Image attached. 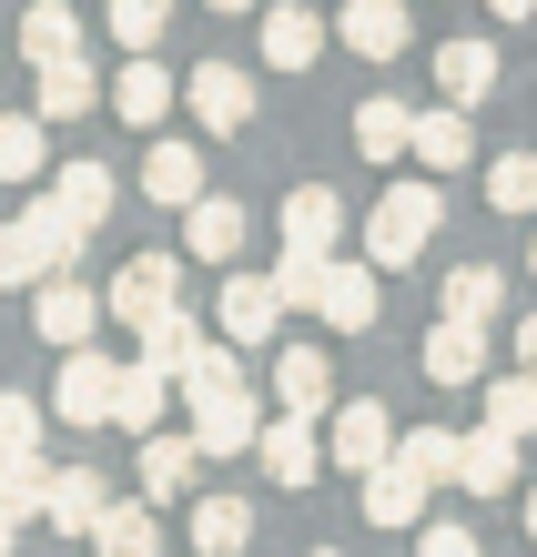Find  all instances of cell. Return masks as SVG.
Returning a JSON list of instances; mask_svg holds the SVG:
<instances>
[{"instance_id": "34", "label": "cell", "mask_w": 537, "mask_h": 557, "mask_svg": "<svg viewBox=\"0 0 537 557\" xmlns=\"http://www.w3.org/2000/svg\"><path fill=\"white\" fill-rule=\"evenodd\" d=\"M193 345H204L193 305H173V314H152V324H143V366H162L173 385H183V366H193Z\"/></svg>"}, {"instance_id": "50", "label": "cell", "mask_w": 537, "mask_h": 557, "mask_svg": "<svg viewBox=\"0 0 537 557\" xmlns=\"http://www.w3.org/2000/svg\"><path fill=\"white\" fill-rule=\"evenodd\" d=\"M315 557H345V547H315Z\"/></svg>"}, {"instance_id": "46", "label": "cell", "mask_w": 537, "mask_h": 557, "mask_svg": "<svg viewBox=\"0 0 537 557\" xmlns=\"http://www.w3.org/2000/svg\"><path fill=\"white\" fill-rule=\"evenodd\" d=\"M487 11H497V21H527V11H537V0H487Z\"/></svg>"}, {"instance_id": "44", "label": "cell", "mask_w": 537, "mask_h": 557, "mask_svg": "<svg viewBox=\"0 0 537 557\" xmlns=\"http://www.w3.org/2000/svg\"><path fill=\"white\" fill-rule=\"evenodd\" d=\"M416 557H487V547H477V528H447V517H426V528H416Z\"/></svg>"}, {"instance_id": "23", "label": "cell", "mask_w": 537, "mask_h": 557, "mask_svg": "<svg viewBox=\"0 0 537 557\" xmlns=\"http://www.w3.org/2000/svg\"><path fill=\"white\" fill-rule=\"evenodd\" d=\"M274 396H284V416H334V366L315 345H284L274 355Z\"/></svg>"}, {"instance_id": "4", "label": "cell", "mask_w": 537, "mask_h": 557, "mask_svg": "<svg viewBox=\"0 0 537 557\" xmlns=\"http://www.w3.org/2000/svg\"><path fill=\"white\" fill-rule=\"evenodd\" d=\"M112 396H122V366H112L102 345L61 355V375H51V416L61 425H112Z\"/></svg>"}, {"instance_id": "37", "label": "cell", "mask_w": 537, "mask_h": 557, "mask_svg": "<svg viewBox=\"0 0 537 557\" xmlns=\"http://www.w3.org/2000/svg\"><path fill=\"white\" fill-rule=\"evenodd\" d=\"M51 476L61 467H41V456H0V507H11L21 528H30V517H51Z\"/></svg>"}, {"instance_id": "41", "label": "cell", "mask_w": 537, "mask_h": 557, "mask_svg": "<svg viewBox=\"0 0 537 557\" xmlns=\"http://www.w3.org/2000/svg\"><path fill=\"white\" fill-rule=\"evenodd\" d=\"M395 456H406L426 486H447V476H456V436H447V425H406V436H395Z\"/></svg>"}, {"instance_id": "2", "label": "cell", "mask_w": 537, "mask_h": 557, "mask_svg": "<svg viewBox=\"0 0 537 557\" xmlns=\"http://www.w3.org/2000/svg\"><path fill=\"white\" fill-rule=\"evenodd\" d=\"M436 213H447V183H395L386 193V203L376 213H365V264H376V274H395V264H416V253H426V234H436Z\"/></svg>"}, {"instance_id": "5", "label": "cell", "mask_w": 537, "mask_h": 557, "mask_svg": "<svg viewBox=\"0 0 537 557\" xmlns=\"http://www.w3.org/2000/svg\"><path fill=\"white\" fill-rule=\"evenodd\" d=\"M325 456H334V467H345V476L365 486V476H376L386 456H395V416H386L376 396H345V406L325 416Z\"/></svg>"}, {"instance_id": "33", "label": "cell", "mask_w": 537, "mask_h": 557, "mask_svg": "<svg viewBox=\"0 0 537 557\" xmlns=\"http://www.w3.org/2000/svg\"><path fill=\"white\" fill-rule=\"evenodd\" d=\"M51 203L91 234V223H112V173H102V162H61V173H51Z\"/></svg>"}, {"instance_id": "17", "label": "cell", "mask_w": 537, "mask_h": 557, "mask_svg": "<svg viewBox=\"0 0 537 557\" xmlns=\"http://www.w3.org/2000/svg\"><path fill=\"white\" fill-rule=\"evenodd\" d=\"M416 162H426L436 183L477 162V122H466V102H436V112H416Z\"/></svg>"}, {"instance_id": "24", "label": "cell", "mask_w": 537, "mask_h": 557, "mask_svg": "<svg viewBox=\"0 0 537 557\" xmlns=\"http://www.w3.org/2000/svg\"><path fill=\"white\" fill-rule=\"evenodd\" d=\"M334 234H345V203H334V183H294V193H284V244L334 253Z\"/></svg>"}, {"instance_id": "48", "label": "cell", "mask_w": 537, "mask_h": 557, "mask_svg": "<svg viewBox=\"0 0 537 557\" xmlns=\"http://www.w3.org/2000/svg\"><path fill=\"white\" fill-rule=\"evenodd\" d=\"M213 11H264V0H213Z\"/></svg>"}, {"instance_id": "49", "label": "cell", "mask_w": 537, "mask_h": 557, "mask_svg": "<svg viewBox=\"0 0 537 557\" xmlns=\"http://www.w3.org/2000/svg\"><path fill=\"white\" fill-rule=\"evenodd\" d=\"M527 537H537V497H527Z\"/></svg>"}, {"instance_id": "6", "label": "cell", "mask_w": 537, "mask_h": 557, "mask_svg": "<svg viewBox=\"0 0 537 557\" xmlns=\"http://www.w3.org/2000/svg\"><path fill=\"white\" fill-rule=\"evenodd\" d=\"M102 314H112V294H91L82 274H51V284H30V324H41V345H91L102 335Z\"/></svg>"}, {"instance_id": "22", "label": "cell", "mask_w": 537, "mask_h": 557, "mask_svg": "<svg viewBox=\"0 0 537 557\" xmlns=\"http://www.w3.org/2000/svg\"><path fill=\"white\" fill-rule=\"evenodd\" d=\"M355 152H365V162L416 152V102H395V91H365V102H355Z\"/></svg>"}, {"instance_id": "51", "label": "cell", "mask_w": 537, "mask_h": 557, "mask_svg": "<svg viewBox=\"0 0 537 557\" xmlns=\"http://www.w3.org/2000/svg\"><path fill=\"white\" fill-rule=\"evenodd\" d=\"M527 274H537V244H527Z\"/></svg>"}, {"instance_id": "28", "label": "cell", "mask_w": 537, "mask_h": 557, "mask_svg": "<svg viewBox=\"0 0 537 557\" xmlns=\"http://www.w3.org/2000/svg\"><path fill=\"white\" fill-rule=\"evenodd\" d=\"M41 173H51V122L0 112V183H41Z\"/></svg>"}, {"instance_id": "25", "label": "cell", "mask_w": 537, "mask_h": 557, "mask_svg": "<svg viewBox=\"0 0 537 557\" xmlns=\"http://www.w3.org/2000/svg\"><path fill=\"white\" fill-rule=\"evenodd\" d=\"M72 51H82V11L72 0H30L21 11V61L41 72V61H72Z\"/></svg>"}, {"instance_id": "31", "label": "cell", "mask_w": 537, "mask_h": 557, "mask_svg": "<svg viewBox=\"0 0 537 557\" xmlns=\"http://www.w3.org/2000/svg\"><path fill=\"white\" fill-rule=\"evenodd\" d=\"M162 396H173V375L132 355V366H122V396H112V425H122V436H152V425H162Z\"/></svg>"}, {"instance_id": "13", "label": "cell", "mask_w": 537, "mask_h": 557, "mask_svg": "<svg viewBox=\"0 0 537 557\" xmlns=\"http://www.w3.org/2000/svg\"><path fill=\"white\" fill-rule=\"evenodd\" d=\"M244 234H254V213L233 203V193L183 203V253H193V264H233V253H244Z\"/></svg>"}, {"instance_id": "10", "label": "cell", "mask_w": 537, "mask_h": 557, "mask_svg": "<svg viewBox=\"0 0 537 557\" xmlns=\"http://www.w3.org/2000/svg\"><path fill=\"white\" fill-rule=\"evenodd\" d=\"M183 112L204 122V133H244L254 122V72L244 61H204V72L183 82Z\"/></svg>"}, {"instance_id": "15", "label": "cell", "mask_w": 537, "mask_h": 557, "mask_svg": "<svg viewBox=\"0 0 537 557\" xmlns=\"http://www.w3.org/2000/svg\"><path fill=\"white\" fill-rule=\"evenodd\" d=\"M112 112L132 122V133H162V112H173V72H162L152 51H132L112 72Z\"/></svg>"}, {"instance_id": "1", "label": "cell", "mask_w": 537, "mask_h": 557, "mask_svg": "<svg viewBox=\"0 0 537 557\" xmlns=\"http://www.w3.org/2000/svg\"><path fill=\"white\" fill-rule=\"evenodd\" d=\"M82 244H91V234L41 193V203H21L11 223H0V284H21V294H30V284L72 274V253H82Z\"/></svg>"}, {"instance_id": "47", "label": "cell", "mask_w": 537, "mask_h": 557, "mask_svg": "<svg viewBox=\"0 0 537 557\" xmlns=\"http://www.w3.org/2000/svg\"><path fill=\"white\" fill-rule=\"evenodd\" d=\"M11 547H21V517H11V507H0V557H11Z\"/></svg>"}, {"instance_id": "21", "label": "cell", "mask_w": 537, "mask_h": 557, "mask_svg": "<svg viewBox=\"0 0 537 557\" xmlns=\"http://www.w3.org/2000/svg\"><path fill=\"white\" fill-rule=\"evenodd\" d=\"M82 547H91V557H162V517H152V497H112L102 528H91Z\"/></svg>"}, {"instance_id": "39", "label": "cell", "mask_w": 537, "mask_h": 557, "mask_svg": "<svg viewBox=\"0 0 537 557\" xmlns=\"http://www.w3.org/2000/svg\"><path fill=\"white\" fill-rule=\"evenodd\" d=\"M102 21H112V41H122V51H162V30H173V0H112Z\"/></svg>"}, {"instance_id": "32", "label": "cell", "mask_w": 537, "mask_h": 557, "mask_svg": "<svg viewBox=\"0 0 537 557\" xmlns=\"http://www.w3.org/2000/svg\"><path fill=\"white\" fill-rule=\"evenodd\" d=\"M193 547L204 557H244L254 547V507L244 497H193Z\"/></svg>"}, {"instance_id": "26", "label": "cell", "mask_w": 537, "mask_h": 557, "mask_svg": "<svg viewBox=\"0 0 537 557\" xmlns=\"http://www.w3.org/2000/svg\"><path fill=\"white\" fill-rule=\"evenodd\" d=\"M102 507H112V486H102V476H91V467H61V476H51V517H41V528L91 537V528H102Z\"/></svg>"}, {"instance_id": "27", "label": "cell", "mask_w": 537, "mask_h": 557, "mask_svg": "<svg viewBox=\"0 0 537 557\" xmlns=\"http://www.w3.org/2000/svg\"><path fill=\"white\" fill-rule=\"evenodd\" d=\"M143 193H152V203H204V152H193V143H152L143 152Z\"/></svg>"}, {"instance_id": "30", "label": "cell", "mask_w": 537, "mask_h": 557, "mask_svg": "<svg viewBox=\"0 0 537 557\" xmlns=\"http://www.w3.org/2000/svg\"><path fill=\"white\" fill-rule=\"evenodd\" d=\"M30 82H41V122H82L91 102H102V82H91V61H82V51H72V61H41Z\"/></svg>"}, {"instance_id": "40", "label": "cell", "mask_w": 537, "mask_h": 557, "mask_svg": "<svg viewBox=\"0 0 537 557\" xmlns=\"http://www.w3.org/2000/svg\"><path fill=\"white\" fill-rule=\"evenodd\" d=\"M487 203L497 213H537V152H497L487 162Z\"/></svg>"}, {"instance_id": "45", "label": "cell", "mask_w": 537, "mask_h": 557, "mask_svg": "<svg viewBox=\"0 0 537 557\" xmlns=\"http://www.w3.org/2000/svg\"><path fill=\"white\" fill-rule=\"evenodd\" d=\"M508 355H517V366H527V375H537V305H527V314H517V335H508Z\"/></svg>"}, {"instance_id": "43", "label": "cell", "mask_w": 537, "mask_h": 557, "mask_svg": "<svg viewBox=\"0 0 537 557\" xmlns=\"http://www.w3.org/2000/svg\"><path fill=\"white\" fill-rule=\"evenodd\" d=\"M325 264H334V253H305V244H284V264H274L284 305H315V294H325Z\"/></svg>"}, {"instance_id": "36", "label": "cell", "mask_w": 537, "mask_h": 557, "mask_svg": "<svg viewBox=\"0 0 537 557\" xmlns=\"http://www.w3.org/2000/svg\"><path fill=\"white\" fill-rule=\"evenodd\" d=\"M487 425H497V436H537V375L517 366V375H487Z\"/></svg>"}, {"instance_id": "42", "label": "cell", "mask_w": 537, "mask_h": 557, "mask_svg": "<svg viewBox=\"0 0 537 557\" xmlns=\"http://www.w3.org/2000/svg\"><path fill=\"white\" fill-rule=\"evenodd\" d=\"M0 456H41V406L21 385H0Z\"/></svg>"}, {"instance_id": "3", "label": "cell", "mask_w": 537, "mask_h": 557, "mask_svg": "<svg viewBox=\"0 0 537 557\" xmlns=\"http://www.w3.org/2000/svg\"><path fill=\"white\" fill-rule=\"evenodd\" d=\"M254 467H264V486L305 497V486L334 467V456H325V436H315V416H264V436H254Z\"/></svg>"}, {"instance_id": "29", "label": "cell", "mask_w": 537, "mask_h": 557, "mask_svg": "<svg viewBox=\"0 0 537 557\" xmlns=\"http://www.w3.org/2000/svg\"><path fill=\"white\" fill-rule=\"evenodd\" d=\"M436 82H447V102L477 112L497 91V41H447V51H436Z\"/></svg>"}, {"instance_id": "18", "label": "cell", "mask_w": 537, "mask_h": 557, "mask_svg": "<svg viewBox=\"0 0 537 557\" xmlns=\"http://www.w3.org/2000/svg\"><path fill=\"white\" fill-rule=\"evenodd\" d=\"M365 528H426V476L406 456H386V467L365 476Z\"/></svg>"}, {"instance_id": "8", "label": "cell", "mask_w": 537, "mask_h": 557, "mask_svg": "<svg viewBox=\"0 0 537 557\" xmlns=\"http://www.w3.org/2000/svg\"><path fill=\"white\" fill-rule=\"evenodd\" d=\"M132 467H143V497L152 507H193V497H204V436H162V425H152Z\"/></svg>"}, {"instance_id": "20", "label": "cell", "mask_w": 537, "mask_h": 557, "mask_svg": "<svg viewBox=\"0 0 537 557\" xmlns=\"http://www.w3.org/2000/svg\"><path fill=\"white\" fill-rule=\"evenodd\" d=\"M456 486H466V497H508V486H517V436H497V425L456 436Z\"/></svg>"}, {"instance_id": "14", "label": "cell", "mask_w": 537, "mask_h": 557, "mask_svg": "<svg viewBox=\"0 0 537 557\" xmlns=\"http://www.w3.org/2000/svg\"><path fill=\"white\" fill-rule=\"evenodd\" d=\"M334 41L355 61H395L406 51V0H345V11H334Z\"/></svg>"}, {"instance_id": "38", "label": "cell", "mask_w": 537, "mask_h": 557, "mask_svg": "<svg viewBox=\"0 0 537 557\" xmlns=\"http://www.w3.org/2000/svg\"><path fill=\"white\" fill-rule=\"evenodd\" d=\"M223 385H244V345L204 335V345H193V366H183V406H193V396H223Z\"/></svg>"}, {"instance_id": "35", "label": "cell", "mask_w": 537, "mask_h": 557, "mask_svg": "<svg viewBox=\"0 0 537 557\" xmlns=\"http://www.w3.org/2000/svg\"><path fill=\"white\" fill-rule=\"evenodd\" d=\"M447 314L497 324V314H508V274H497V264H456V274H447Z\"/></svg>"}, {"instance_id": "11", "label": "cell", "mask_w": 537, "mask_h": 557, "mask_svg": "<svg viewBox=\"0 0 537 557\" xmlns=\"http://www.w3.org/2000/svg\"><path fill=\"white\" fill-rule=\"evenodd\" d=\"M416 355H426V385H487V324L466 314H436Z\"/></svg>"}, {"instance_id": "12", "label": "cell", "mask_w": 537, "mask_h": 557, "mask_svg": "<svg viewBox=\"0 0 537 557\" xmlns=\"http://www.w3.org/2000/svg\"><path fill=\"white\" fill-rule=\"evenodd\" d=\"M193 436H204V456H254V436H264V406H254V385L193 396Z\"/></svg>"}, {"instance_id": "19", "label": "cell", "mask_w": 537, "mask_h": 557, "mask_svg": "<svg viewBox=\"0 0 537 557\" xmlns=\"http://www.w3.org/2000/svg\"><path fill=\"white\" fill-rule=\"evenodd\" d=\"M254 30H264V61H284V72H315L325 61V21L305 11V0H274Z\"/></svg>"}, {"instance_id": "9", "label": "cell", "mask_w": 537, "mask_h": 557, "mask_svg": "<svg viewBox=\"0 0 537 557\" xmlns=\"http://www.w3.org/2000/svg\"><path fill=\"white\" fill-rule=\"evenodd\" d=\"M102 294H112V314L132 324V335H143L152 314H173V305H183V264H173V253H132V264H122Z\"/></svg>"}, {"instance_id": "7", "label": "cell", "mask_w": 537, "mask_h": 557, "mask_svg": "<svg viewBox=\"0 0 537 557\" xmlns=\"http://www.w3.org/2000/svg\"><path fill=\"white\" fill-rule=\"evenodd\" d=\"M274 324H284L274 274H223V294H213V335L223 345H274Z\"/></svg>"}, {"instance_id": "16", "label": "cell", "mask_w": 537, "mask_h": 557, "mask_svg": "<svg viewBox=\"0 0 537 557\" xmlns=\"http://www.w3.org/2000/svg\"><path fill=\"white\" fill-rule=\"evenodd\" d=\"M315 314L334 324V335H365V324L386 314V294H376V264H325V294H315Z\"/></svg>"}]
</instances>
